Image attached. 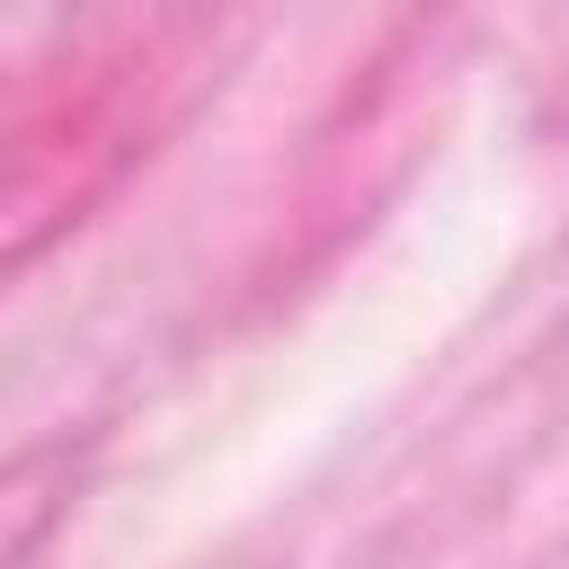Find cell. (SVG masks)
Segmentation results:
<instances>
[]
</instances>
